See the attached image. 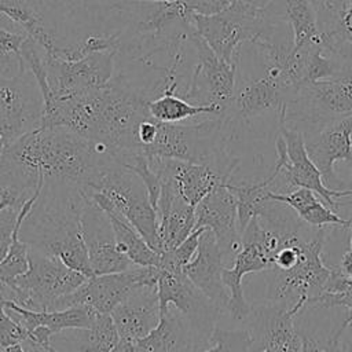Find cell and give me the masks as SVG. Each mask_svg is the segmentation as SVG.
I'll return each mask as SVG.
<instances>
[{"mask_svg": "<svg viewBox=\"0 0 352 352\" xmlns=\"http://www.w3.org/2000/svg\"><path fill=\"white\" fill-rule=\"evenodd\" d=\"M116 155L62 126L36 128L7 144L0 155V188L32 197L44 180H59L85 190Z\"/></svg>", "mask_w": 352, "mask_h": 352, "instance_id": "1", "label": "cell"}, {"mask_svg": "<svg viewBox=\"0 0 352 352\" xmlns=\"http://www.w3.org/2000/svg\"><path fill=\"white\" fill-rule=\"evenodd\" d=\"M148 98L120 78L81 94L52 98L44 103L41 126H62L114 155L139 151L136 131L150 117Z\"/></svg>", "mask_w": 352, "mask_h": 352, "instance_id": "2", "label": "cell"}, {"mask_svg": "<svg viewBox=\"0 0 352 352\" xmlns=\"http://www.w3.org/2000/svg\"><path fill=\"white\" fill-rule=\"evenodd\" d=\"M84 190L72 183L44 180L29 214L22 221L19 238L43 253L59 258L69 268L94 276L81 232Z\"/></svg>", "mask_w": 352, "mask_h": 352, "instance_id": "3", "label": "cell"}, {"mask_svg": "<svg viewBox=\"0 0 352 352\" xmlns=\"http://www.w3.org/2000/svg\"><path fill=\"white\" fill-rule=\"evenodd\" d=\"M226 121L224 117L219 116L195 124L158 121L154 142L140 153L146 157L208 165L223 177L230 179L239 161L231 160L226 153L223 132Z\"/></svg>", "mask_w": 352, "mask_h": 352, "instance_id": "4", "label": "cell"}, {"mask_svg": "<svg viewBox=\"0 0 352 352\" xmlns=\"http://www.w3.org/2000/svg\"><path fill=\"white\" fill-rule=\"evenodd\" d=\"M84 192L106 213L111 212L126 220L160 253L157 210L136 173L116 160Z\"/></svg>", "mask_w": 352, "mask_h": 352, "instance_id": "5", "label": "cell"}, {"mask_svg": "<svg viewBox=\"0 0 352 352\" xmlns=\"http://www.w3.org/2000/svg\"><path fill=\"white\" fill-rule=\"evenodd\" d=\"M271 18L267 7L250 0H239L213 15L192 12V26L221 59L236 63L242 44H254L274 30Z\"/></svg>", "mask_w": 352, "mask_h": 352, "instance_id": "6", "label": "cell"}, {"mask_svg": "<svg viewBox=\"0 0 352 352\" xmlns=\"http://www.w3.org/2000/svg\"><path fill=\"white\" fill-rule=\"evenodd\" d=\"M88 278L59 258L29 248V268L10 285L16 290L15 304L33 311H55L58 302L77 290Z\"/></svg>", "mask_w": 352, "mask_h": 352, "instance_id": "7", "label": "cell"}, {"mask_svg": "<svg viewBox=\"0 0 352 352\" xmlns=\"http://www.w3.org/2000/svg\"><path fill=\"white\" fill-rule=\"evenodd\" d=\"M43 113L41 91L23 62L14 73L0 67V140L7 146L40 128Z\"/></svg>", "mask_w": 352, "mask_h": 352, "instance_id": "8", "label": "cell"}, {"mask_svg": "<svg viewBox=\"0 0 352 352\" xmlns=\"http://www.w3.org/2000/svg\"><path fill=\"white\" fill-rule=\"evenodd\" d=\"M352 116V72L300 85L293 98L279 113V124L292 118L312 125Z\"/></svg>", "mask_w": 352, "mask_h": 352, "instance_id": "9", "label": "cell"}, {"mask_svg": "<svg viewBox=\"0 0 352 352\" xmlns=\"http://www.w3.org/2000/svg\"><path fill=\"white\" fill-rule=\"evenodd\" d=\"M124 16L126 33L158 41H184L194 33L192 12L183 0H121L113 6Z\"/></svg>", "mask_w": 352, "mask_h": 352, "instance_id": "10", "label": "cell"}, {"mask_svg": "<svg viewBox=\"0 0 352 352\" xmlns=\"http://www.w3.org/2000/svg\"><path fill=\"white\" fill-rule=\"evenodd\" d=\"M188 40L195 50L197 65L183 98L192 104H216L226 118L236 89V63L221 59L197 32Z\"/></svg>", "mask_w": 352, "mask_h": 352, "instance_id": "11", "label": "cell"}, {"mask_svg": "<svg viewBox=\"0 0 352 352\" xmlns=\"http://www.w3.org/2000/svg\"><path fill=\"white\" fill-rule=\"evenodd\" d=\"M158 274V267L133 265L121 272L94 275L77 290L63 297L55 311L74 305H88L99 314H111L135 289L144 285H155Z\"/></svg>", "mask_w": 352, "mask_h": 352, "instance_id": "12", "label": "cell"}, {"mask_svg": "<svg viewBox=\"0 0 352 352\" xmlns=\"http://www.w3.org/2000/svg\"><path fill=\"white\" fill-rule=\"evenodd\" d=\"M279 133L275 143V168L279 170V175H282L285 183L292 188L302 187L312 190L329 208L336 210V199L351 195L352 188L336 190L323 183L320 172L307 153L304 135L300 129L279 124Z\"/></svg>", "mask_w": 352, "mask_h": 352, "instance_id": "13", "label": "cell"}, {"mask_svg": "<svg viewBox=\"0 0 352 352\" xmlns=\"http://www.w3.org/2000/svg\"><path fill=\"white\" fill-rule=\"evenodd\" d=\"M324 230L318 228L309 239L304 256L293 268L271 271L268 297L272 301L293 305L301 298L308 301L323 290L330 276V267L322 260Z\"/></svg>", "mask_w": 352, "mask_h": 352, "instance_id": "14", "label": "cell"}, {"mask_svg": "<svg viewBox=\"0 0 352 352\" xmlns=\"http://www.w3.org/2000/svg\"><path fill=\"white\" fill-rule=\"evenodd\" d=\"M116 51L98 52L78 60H65L44 52L52 98H65L104 87L113 80Z\"/></svg>", "mask_w": 352, "mask_h": 352, "instance_id": "15", "label": "cell"}, {"mask_svg": "<svg viewBox=\"0 0 352 352\" xmlns=\"http://www.w3.org/2000/svg\"><path fill=\"white\" fill-rule=\"evenodd\" d=\"M241 241L242 246L235 254L232 265L224 267L223 270V282L228 289L227 311L236 320H243L252 314L243 296V276L248 274L270 271L272 268V254L263 241L261 226L257 216L252 217L241 235Z\"/></svg>", "mask_w": 352, "mask_h": 352, "instance_id": "16", "label": "cell"}, {"mask_svg": "<svg viewBox=\"0 0 352 352\" xmlns=\"http://www.w3.org/2000/svg\"><path fill=\"white\" fill-rule=\"evenodd\" d=\"M81 232L94 275L121 272L135 265L118 249L109 214L88 195L81 212Z\"/></svg>", "mask_w": 352, "mask_h": 352, "instance_id": "17", "label": "cell"}, {"mask_svg": "<svg viewBox=\"0 0 352 352\" xmlns=\"http://www.w3.org/2000/svg\"><path fill=\"white\" fill-rule=\"evenodd\" d=\"M157 290L161 315H164L170 305L175 307L191 326L199 327L201 330H206L209 326L214 327V319L221 311L194 286L183 270L160 268Z\"/></svg>", "mask_w": 352, "mask_h": 352, "instance_id": "18", "label": "cell"}, {"mask_svg": "<svg viewBox=\"0 0 352 352\" xmlns=\"http://www.w3.org/2000/svg\"><path fill=\"white\" fill-rule=\"evenodd\" d=\"M304 140L307 153L320 172L323 183L330 188L341 184L334 172V164L338 161L352 164V116L324 122L304 136Z\"/></svg>", "mask_w": 352, "mask_h": 352, "instance_id": "19", "label": "cell"}, {"mask_svg": "<svg viewBox=\"0 0 352 352\" xmlns=\"http://www.w3.org/2000/svg\"><path fill=\"white\" fill-rule=\"evenodd\" d=\"M227 184L228 182L217 184L195 206V230H210L216 236L223 258L231 257L234 260L242 241L238 230L236 199Z\"/></svg>", "mask_w": 352, "mask_h": 352, "instance_id": "20", "label": "cell"}, {"mask_svg": "<svg viewBox=\"0 0 352 352\" xmlns=\"http://www.w3.org/2000/svg\"><path fill=\"white\" fill-rule=\"evenodd\" d=\"M294 92L296 89H290L282 82L280 73L276 67L267 66L264 76L236 87L226 120L250 121L270 110H276L279 114L293 98Z\"/></svg>", "mask_w": 352, "mask_h": 352, "instance_id": "21", "label": "cell"}, {"mask_svg": "<svg viewBox=\"0 0 352 352\" xmlns=\"http://www.w3.org/2000/svg\"><path fill=\"white\" fill-rule=\"evenodd\" d=\"M161 192L157 205L160 253L173 250L195 230V206L190 205L180 194L168 175L158 173Z\"/></svg>", "mask_w": 352, "mask_h": 352, "instance_id": "22", "label": "cell"}, {"mask_svg": "<svg viewBox=\"0 0 352 352\" xmlns=\"http://www.w3.org/2000/svg\"><path fill=\"white\" fill-rule=\"evenodd\" d=\"M223 253L214 234L205 228L199 235V243L192 260L183 268L186 276L201 290L220 311L227 309L228 293L223 282Z\"/></svg>", "mask_w": 352, "mask_h": 352, "instance_id": "23", "label": "cell"}, {"mask_svg": "<svg viewBox=\"0 0 352 352\" xmlns=\"http://www.w3.org/2000/svg\"><path fill=\"white\" fill-rule=\"evenodd\" d=\"M121 340L136 342L161 320L157 283L135 289L110 314Z\"/></svg>", "mask_w": 352, "mask_h": 352, "instance_id": "24", "label": "cell"}, {"mask_svg": "<svg viewBox=\"0 0 352 352\" xmlns=\"http://www.w3.org/2000/svg\"><path fill=\"white\" fill-rule=\"evenodd\" d=\"M305 302L307 298H301L293 305L275 302L254 314L261 337L258 352H301V336L294 320L305 308Z\"/></svg>", "mask_w": 352, "mask_h": 352, "instance_id": "25", "label": "cell"}, {"mask_svg": "<svg viewBox=\"0 0 352 352\" xmlns=\"http://www.w3.org/2000/svg\"><path fill=\"white\" fill-rule=\"evenodd\" d=\"M147 158L157 173H164L173 179L179 194L192 206H197L217 184L230 182V179L223 177L208 165L172 158Z\"/></svg>", "mask_w": 352, "mask_h": 352, "instance_id": "26", "label": "cell"}, {"mask_svg": "<svg viewBox=\"0 0 352 352\" xmlns=\"http://www.w3.org/2000/svg\"><path fill=\"white\" fill-rule=\"evenodd\" d=\"M120 340L111 315L98 314L89 327L66 329L52 334L51 345L58 352H107Z\"/></svg>", "mask_w": 352, "mask_h": 352, "instance_id": "27", "label": "cell"}, {"mask_svg": "<svg viewBox=\"0 0 352 352\" xmlns=\"http://www.w3.org/2000/svg\"><path fill=\"white\" fill-rule=\"evenodd\" d=\"M4 305L8 314L29 333L38 326L50 330L51 334L66 329L89 327L99 314L88 305H74L59 311H33L12 301L6 302Z\"/></svg>", "mask_w": 352, "mask_h": 352, "instance_id": "28", "label": "cell"}, {"mask_svg": "<svg viewBox=\"0 0 352 352\" xmlns=\"http://www.w3.org/2000/svg\"><path fill=\"white\" fill-rule=\"evenodd\" d=\"M188 320L172 307L161 315V320L146 337L133 342L135 352H188L192 333Z\"/></svg>", "mask_w": 352, "mask_h": 352, "instance_id": "29", "label": "cell"}, {"mask_svg": "<svg viewBox=\"0 0 352 352\" xmlns=\"http://www.w3.org/2000/svg\"><path fill=\"white\" fill-rule=\"evenodd\" d=\"M274 201L282 202L292 208L296 214L307 224L323 228L324 226H338L342 228H351L352 224L344 217L338 216L324 201L316 195L312 190L296 187L287 192H271Z\"/></svg>", "mask_w": 352, "mask_h": 352, "instance_id": "30", "label": "cell"}, {"mask_svg": "<svg viewBox=\"0 0 352 352\" xmlns=\"http://www.w3.org/2000/svg\"><path fill=\"white\" fill-rule=\"evenodd\" d=\"M175 87L176 81L166 78V85L162 89V94L147 100V110L150 117L161 122H182L201 114L224 117L221 109L216 104H192L183 96L175 95Z\"/></svg>", "mask_w": 352, "mask_h": 352, "instance_id": "31", "label": "cell"}, {"mask_svg": "<svg viewBox=\"0 0 352 352\" xmlns=\"http://www.w3.org/2000/svg\"><path fill=\"white\" fill-rule=\"evenodd\" d=\"M279 176V170L274 168L272 173L258 183H242L232 184L228 182V188L232 191L236 199V210H238V230L239 234L245 231L252 217L261 214L268 205L274 201L271 198V192L274 191L275 180Z\"/></svg>", "mask_w": 352, "mask_h": 352, "instance_id": "32", "label": "cell"}, {"mask_svg": "<svg viewBox=\"0 0 352 352\" xmlns=\"http://www.w3.org/2000/svg\"><path fill=\"white\" fill-rule=\"evenodd\" d=\"M0 14L19 25L28 37H32L47 55H54L59 47L52 33L45 28L41 14L22 0H0Z\"/></svg>", "mask_w": 352, "mask_h": 352, "instance_id": "33", "label": "cell"}, {"mask_svg": "<svg viewBox=\"0 0 352 352\" xmlns=\"http://www.w3.org/2000/svg\"><path fill=\"white\" fill-rule=\"evenodd\" d=\"M282 12L292 28L294 50L322 43L316 11L311 0H283Z\"/></svg>", "mask_w": 352, "mask_h": 352, "instance_id": "34", "label": "cell"}, {"mask_svg": "<svg viewBox=\"0 0 352 352\" xmlns=\"http://www.w3.org/2000/svg\"><path fill=\"white\" fill-rule=\"evenodd\" d=\"M116 235L118 249L135 264L140 267H160L161 253L155 252L146 239L122 217L107 213Z\"/></svg>", "mask_w": 352, "mask_h": 352, "instance_id": "35", "label": "cell"}, {"mask_svg": "<svg viewBox=\"0 0 352 352\" xmlns=\"http://www.w3.org/2000/svg\"><path fill=\"white\" fill-rule=\"evenodd\" d=\"M121 48V32L113 33L110 36H88L84 40L66 47H58L54 55L55 58H60L65 60H78L88 55L98 52H109V51H120Z\"/></svg>", "mask_w": 352, "mask_h": 352, "instance_id": "36", "label": "cell"}, {"mask_svg": "<svg viewBox=\"0 0 352 352\" xmlns=\"http://www.w3.org/2000/svg\"><path fill=\"white\" fill-rule=\"evenodd\" d=\"M322 44L341 58L352 62V0L342 10L334 25L322 33Z\"/></svg>", "mask_w": 352, "mask_h": 352, "instance_id": "37", "label": "cell"}, {"mask_svg": "<svg viewBox=\"0 0 352 352\" xmlns=\"http://www.w3.org/2000/svg\"><path fill=\"white\" fill-rule=\"evenodd\" d=\"M209 341L214 345L204 352H250L253 337L248 330H224L214 326Z\"/></svg>", "mask_w": 352, "mask_h": 352, "instance_id": "38", "label": "cell"}, {"mask_svg": "<svg viewBox=\"0 0 352 352\" xmlns=\"http://www.w3.org/2000/svg\"><path fill=\"white\" fill-rule=\"evenodd\" d=\"M205 228H197L194 230L179 246H176L173 250L165 252L161 254V264L160 268H168V270H183L195 256L198 243H199V235L202 234Z\"/></svg>", "mask_w": 352, "mask_h": 352, "instance_id": "39", "label": "cell"}, {"mask_svg": "<svg viewBox=\"0 0 352 352\" xmlns=\"http://www.w3.org/2000/svg\"><path fill=\"white\" fill-rule=\"evenodd\" d=\"M29 337L30 333L8 314L6 305L0 302V346L6 349L25 342Z\"/></svg>", "mask_w": 352, "mask_h": 352, "instance_id": "40", "label": "cell"}, {"mask_svg": "<svg viewBox=\"0 0 352 352\" xmlns=\"http://www.w3.org/2000/svg\"><path fill=\"white\" fill-rule=\"evenodd\" d=\"M352 319L346 316L342 323L336 329V331L327 338H315L305 333L300 331L301 336V352H342L340 345V337L345 329V326Z\"/></svg>", "mask_w": 352, "mask_h": 352, "instance_id": "41", "label": "cell"}, {"mask_svg": "<svg viewBox=\"0 0 352 352\" xmlns=\"http://www.w3.org/2000/svg\"><path fill=\"white\" fill-rule=\"evenodd\" d=\"M349 1L351 0H311L316 11L320 33L327 32L334 25Z\"/></svg>", "mask_w": 352, "mask_h": 352, "instance_id": "42", "label": "cell"}, {"mask_svg": "<svg viewBox=\"0 0 352 352\" xmlns=\"http://www.w3.org/2000/svg\"><path fill=\"white\" fill-rule=\"evenodd\" d=\"M21 206L8 205L0 212V261L8 253Z\"/></svg>", "mask_w": 352, "mask_h": 352, "instance_id": "43", "label": "cell"}, {"mask_svg": "<svg viewBox=\"0 0 352 352\" xmlns=\"http://www.w3.org/2000/svg\"><path fill=\"white\" fill-rule=\"evenodd\" d=\"M26 37V34L14 33L0 28V55L4 58H21V47Z\"/></svg>", "mask_w": 352, "mask_h": 352, "instance_id": "44", "label": "cell"}, {"mask_svg": "<svg viewBox=\"0 0 352 352\" xmlns=\"http://www.w3.org/2000/svg\"><path fill=\"white\" fill-rule=\"evenodd\" d=\"M188 10L194 14L213 15L230 8L239 0H183Z\"/></svg>", "mask_w": 352, "mask_h": 352, "instance_id": "45", "label": "cell"}, {"mask_svg": "<svg viewBox=\"0 0 352 352\" xmlns=\"http://www.w3.org/2000/svg\"><path fill=\"white\" fill-rule=\"evenodd\" d=\"M16 300H18L16 290L10 283L0 279V302H3V304L8 302V301L16 302Z\"/></svg>", "mask_w": 352, "mask_h": 352, "instance_id": "46", "label": "cell"}, {"mask_svg": "<svg viewBox=\"0 0 352 352\" xmlns=\"http://www.w3.org/2000/svg\"><path fill=\"white\" fill-rule=\"evenodd\" d=\"M340 345L342 352H352V320L345 326L340 337Z\"/></svg>", "mask_w": 352, "mask_h": 352, "instance_id": "47", "label": "cell"}, {"mask_svg": "<svg viewBox=\"0 0 352 352\" xmlns=\"http://www.w3.org/2000/svg\"><path fill=\"white\" fill-rule=\"evenodd\" d=\"M352 230V227H351ZM345 274L351 275L352 274V235H351V245H349V249L344 253V256L341 257V263L338 265Z\"/></svg>", "mask_w": 352, "mask_h": 352, "instance_id": "48", "label": "cell"}, {"mask_svg": "<svg viewBox=\"0 0 352 352\" xmlns=\"http://www.w3.org/2000/svg\"><path fill=\"white\" fill-rule=\"evenodd\" d=\"M107 352H135V346H133V342H131V341L120 340L118 344Z\"/></svg>", "mask_w": 352, "mask_h": 352, "instance_id": "49", "label": "cell"}, {"mask_svg": "<svg viewBox=\"0 0 352 352\" xmlns=\"http://www.w3.org/2000/svg\"><path fill=\"white\" fill-rule=\"evenodd\" d=\"M3 352H28V351L22 346V344H16V345H12V346H8V348L3 349ZM44 352H52V348L48 349V351H44Z\"/></svg>", "mask_w": 352, "mask_h": 352, "instance_id": "50", "label": "cell"}, {"mask_svg": "<svg viewBox=\"0 0 352 352\" xmlns=\"http://www.w3.org/2000/svg\"><path fill=\"white\" fill-rule=\"evenodd\" d=\"M150 1H179V0H150Z\"/></svg>", "mask_w": 352, "mask_h": 352, "instance_id": "51", "label": "cell"}, {"mask_svg": "<svg viewBox=\"0 0 352 352\" xmlns=\"http://www.w3.org/2000/svg\"><path fill=\"white\" fill-rule=\"evenodd\" d=\"M52 352H58V351H55V349H54V348H52Z\"/></svg>", "mask_w": 352, "mask_h": 352, "instance_id": "52", "label": "cell"}, {"mask_svg": "<svg viewBox=\"0 0 352 352\" xmlns=\"http://www.w3.org/2000/svg\"><path fill=\"white\" fill-rule=\"evenodd\" d=\"M0 352H3V348H1V346H0Z\"/></svg>", "mask_w": 352, "mask_h": 352, "instance_id": "53", "label": "cell"}, {"mask_svg": "<svg viewBox=\"0 0 352 352\" xmlns=\"http://www.w3.org/2000/svg\"><path fill=\"white\" fill-rule=\"evenodd\" d=\"M349 276H351V279H352V274H351V275H349Z\"/></svg>", "mask_w": 352, "mask_h": 352, "instance_id": "54", "label": "cell"}, {"mask_svg": "<svg viewBox=\"0 0 352 352\" xmlns=\"http://www.w3.org/2000/svg\"><path fill=\"white\" fill-rule=\"evenodd\" d=\"M351 168H352V164H351Z\"/></svg>", "mask_w": 352, "mask_h": 352, "instance_id": "55", "label": "cell"}]
</instances>
